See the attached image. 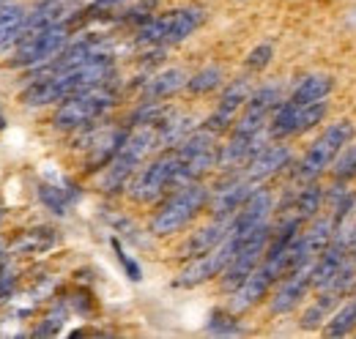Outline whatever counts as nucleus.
I'll return each instance as SVG.
<instances>
[{"label":"nucleus","instance_id":"1","mask_svg":"<svg viewBox=\"0 0 356 339\" xmlns=\"http://www.w3.org/2000/svg\"><path fill=\"white\" fill-rule=\"evenodd\" d=\"M115 77V63L113 55H102L93 58L88 63H80L74 69H66L60 74L42 77V80H31V85L22 93V104L25 107H47V104H58L80 90H88L96 85H107Z\"/></svg>","mask_w":356,"mask_h":339},{"label":"nucleus","instance_id":"2","mask_svg":"<svg viewBox=\"0 0 356 339\" xmlns=\"http://www.w3.org/2000/svg\"><path fill=\"white\" fill-rule=\"evenodd\" d=\"M154 151H159V145H156V126H132L129 134H127V140H124V145L118 148L113 162L102 172L99 189L104 195H118V192L129 189V183L137 175L140 165Z\"/></svg>","mask_w":356,"mask_h":339},{"label":"nucleus","instance_id":"3","mask_svg":"<svg viewBox=\"0 0 356 339\" xmlns=\"http://www.w3.org/2000/svg\"><path fill=\"white\" fill-rule=\"evenodd\" d=\"M209 197H211V189H206L200 181L176 186V189L170 192V197L159 206V211L154 213L148 230H151L156 238L176 235V233H181L197 213L209 206Z\"/></svg>","mask_w":356,"mask_h":339},{"label":"nucleus","instance_id":"4","mask_svg":"<svg viewBox=\"0 0 356 339\" xmlns=\"http://www.w3.org/2000/svg\"><path fill=\"white\" fill-rule=\"evenodd\" d=\"M356 137V126L354 121H334L321 131V137L307 148V154L302 156V162L293 170V181L299 183H310V181H318L326 170L334 165V159L340 156V151L354 142Z\"/></svg>","mask_w":356,"mask_h":339},{"label":"nucleus","instance_id":"5","mask_svg":"<svg viewBox=\"0 0 356 339\" xmlns=\"http://www.w3.org/2000/svg\"><path fill=\"white\" fill-rule=\"evenodd\" d=\"M115 90L107 85H96L88 90H80L69 99H63L52 115V126L58 131H80L90 126L93 121H99L102 115H107V110L115 104Z\"/></svg>","mask_w":356,"mask_h":339},{"label":"nucleus","instance_id":"6","mask_svg":"<svg viewBox=\"0 0 356 339\" xmlns=\"http://www.w3.org/2000/svg\"><path fill=\"white\" fill-rule=\"evenodd\" d=\"M178 172V156L176 151H162L156 159H151L143 170H137V175L129 183V197L134 203L145 206V203H156L162 195H168L173 189Z\"/></svg>","mask_w":356,"mask_h":339},{"label":"nucleus","instance_id":"7","mask_svg":"<svg viewBox=\"0 0 356 339\" xmlns=\"http://www.w3.org/2000/svg\"><path fill=\"white\" fill-rule=\"evenodd\" d=\"M66 44H69V25L58 22V25L17 44L11 66L14 69H39V66L49 63L55 55H60Z\"/></svg>","mask_w":356,"mask_h":339},{"label":"nucleus","instance_id":"8","mask_svg":"<svg viewBox=\"0 0 356 339\" xmlns=\"http://www.w3.org/2000/svg\"><path fill=\"white\" fill-rule=\"evenodd\" d=\"M236 249H238V241H236V235L230 233L217 249H211V252L189 260V265L178 274L173 285H176V288H197V285H206L209 279H217L225 268H227V263H230V257L236 254Z\"/></svg>","mask_w":356,"mask_h":339},{"label":"nucleus","instance_id":"9","mask_svg":"<svg viewBox=\"0 0 356 339\" xmlns=\"http://www.w3.org/2000/svg\"><path fill=\"white\" fill-rule=\"evenodd\" d=\"M258 189L255 181H250L244 172H227L222 183H217L211 189L209 197V208L214 219H233L236 213L241 211V206L250 200V195Z\"/></svg>","mask_w":356,"mask_h":339},{"label":"nucleus","instance_id":"10","mask_svg":"<svg viewBox=\"0 0 356 339\" xmlns=\"http://www.w3.org/2000/svg\"><path fill=\"white\" fill-rule=\"evenodd\" d=\"M250 93H252V83H250L247 77H238V80H233V83H230L222 90L217 110H214V113L206 118L203 129L214 131L217 137H220V134H225V131H230V129H233V124H236V115H238V110H244V104H247Z\"/></svg>","mask_w":356,"mask_h":339},{"label":"nucleus","instance_id":"11","mask_svg":"<svg viewBox=\"0 0 356 339\" xmlns=\"http://www.w3.org/2000/svg\"><path fill=\"white\" fill-rule=\"evenodd\" d=\"M310 288H312V265H302V268L285 274V276L280 279V288H277L274 296H271L268 309H271L274 315H288V312H293V309L305 301V296L310 293Z\"/></svg>","mask_w":356,"mask_h":339},{"label":"nucleus","instance_id":"12","mask_svg":"<svg viewBox=\"0 0 356 339\" xmlns=\"http://www.w3.org/2000/svg\"><path fill=\"white\" fill-rule=\"evenodd\" d=\"M291 162H293V151H291L285 142H266V145L244 165L241 172H244L250 181L264 183L268 178L280 175L285 167H291Z\"/></svg>","mask_w":356,"mask_h":339},{"label":"nucleus","instance_id":"13","mask_svg":"<svg viewBox=\"0 0 356 339\" xmlns=\"http://www.w3.org/2000/svg\"><path fill=\"white\" fill-rule=\"evenodd\" d=\"M277 279L268 274V268L261 263L233 293H230V312L233 315H241V312H250L255 304H261L264 298L268 296V290H271V285H274Z\"/></svg>","mask_w":356,"mask_h":339},{"label":"nucleus","instance_id":"14","mask_svg":"<svg viewBox=\"0 0 356 339\" xmlns=\"http://www.w3.org/2000/svg\"><path fill=\"white\" fill-rule=\"evenodd\" d=\"M230 227H233V219H214V222L197 227V230L181 244L178 254H181L184 260H195V257H200V254L217 249L225 238L230 235Z\"/></svg>","mask_w":356,"mask_h":339},{"label":"nucleus","instance_id":"15","mask_svg":"<svg viewBox=\"0 0 356 339\" xmlns=\"http://www.w3.org/2000/svg\"><path fill=\"white\" fill-rule=\"evenodd\" d=\"M129 129H102V131H88V172L93 170H104L113 156L118 154V148L124 145Z\"/></svg>","mask_w":356,"mask_h":339},{"label":"nucleus","instance_id":"16","mask_svg":"<svg viewBox=\"0 0 356 339\" xmlns=\"http://www.w3.org/2000/svg\"><path fill=\"white\" fill-rule=\"evenodd\" d=\"M271 211H274V195H271L268 189H264V186H258V189L250 195V200L241 206V211L233 216V227H230V230H238V233L255 230L258 224L268 222Z\"/></svg>","mask_w":356,"mask_h":339},{"label":"nucleus","instance_id":"17","mask_svg":"<svg viewBox=\"0 0 356 339\" xmlns=\"http://www.w3.org/2000/svg\"><path fill=\"white\" fill-rule=\"evenodd\" d=\"M203 22H206V8H200V6H186V8L168 11V47L189 39Z\"/></svg>","mask_w":356,"mask_h":339},{"label":"nucleus","instance_id":"18","mask_svg":"<svg viewBox=\"0 0 356 339\" xmlns=\"http://www.w3.org/2000/svg\"><path fill=\"white\" fill-rule=\"evenodd\" d=\"M186 83H189L186 72H181V69H162V72H156L154 77H148L143 83V99L162 101V99L178 93L181 88H186Z\"/></svg>","mask_w":356,"mask_h":339},{"label":"nucleus","instance_id":"19","mask_svg":"<svg viewBox=\"0 0 356 339\" xmlns=\"http://www.w3.org/2000/svg\"><path fill=\"white\" fill-rule=\"evenodd\" d=\"M334 90V80L329 74H307L302 77L296 88L291 90V101L293 104H312V101H323L329 99V93Z\"/></svg>","mask_w":356,"mask_h":339},{"label":"nucleus","instance_id":"20","mask_svg":"<svg viewBox=\"0 0 356 339\" xmlns=\"http://www.w3.org/2000/svg\"><path fill=\"white\" fill-rule=\"evenodd\" d=\"M321 206H323V189H321L315 181H310V183H305V186L293 195L291 211H293V216H299L302 222H307V219H315V216H318Z\"/></svg>","mask_w":356,"mask_h":339},{"label":"nucleus","instance_id":"21","mask_svg":"<svg viewBox=\"0 0 356 339\" xmlns=\"http://www.w3.org/2000/svg\"><path fill=\"white\" fill-rule=\"evenodd\" d=\"M356 329V296L348 298L334 309V315L326 320V334L329 337H346Z\"/></svg>","mask_w":356,"mask_h":339},{"label":"nucleus","instance_id":"22","mask_svg":"<svg viewBox=\"0 0 356 339\" xmlns=\"http://www.w3.org/2000/svg\"><path fill=\"white\" fill-rule=\"evenodd\" d=\"M22 22H25V11L19 6H0V49L14 44Z\"/></svg>","mask_w":356,"mask_h":339},{"label":"nucleus","instance_id":"23","mask_svg":"<svg viewBox=\"0 0 356 339\" xmlns=\"http://www.w3.org/2000/svg\"><path fill=\"white\" fill-rule=\"evenodd\" d=\"M337 301L340 298L334 296V293H329V290H321V298L312 304L310 309L302 315V329H307V331H312V329H318L321 323H326L329 320V312L337 306Z\"/></svg>","mask_w":356,"mask_h":339},{"label":"nucleus","instance_id":"24","mask_svg":"<svg viewBox=\"0 0 356 339\" xmlns=\"http://www.w3.org/2000/svg\"><path fill=\"white\" fill-rule=\"evenodd\" d=\"M220 85H222V69L220 66H206V69H200L197 74L189 77L186 90L195 93V96H206V93L217 90Z\"/></svg>","mask_w":356,"mask_h":339},{"label":"nucleus","instance_id":"25","mask_svg":"<svg viewBox=\"0 0 356 339\" xmlns=\"http://www.w3.org/2000/svg\"><path fill=\"white\" fill-rule=\"evenodd\" d=\"M332 178H334L337 183H346V181L356 178V142H348V145L340 151V156H337L334 165H332Z\"/></svg>","mask_w":356,"mask_h":339},{"label":"nucleus","instance_id":"26","mask_svg":"<svg viewBox=\"0 0 356 339\" xmlns=\"http://www.w3.org/2000/svg\"><path fill=\"white\" fill-rule=\"evenodd\" d=\"M329 113V101H312V104H299V134L310 131V129L321 126V121Z\"/></svg>","mask_w":356,"mask_h":339},{"label":"nucleus","instance_id":"27","mask_svg":"<svg viewBox=\"0 0 356 339\" xmlns=\"http://www.w3.org/2000/svg\"><path fill=\"white\" fill-rule=\"evenodd\" d=\"M39 197H42V203H44L49 211H55L58 216H63L66 208H69V197H66V192L63 189H58V186H39Z\"/></svg>","mask_w":356,"mask_h":339},{"label":"nucleus","instance_id":"28","mask_svg":"<svg viewBox=\"0 0 356 339\" xmlns=\"http://www.w3.org/2000/svg\"><path fill=\"white\" fill-rule=\"evenodd\" d=\"M271 58H274V47L271 44H258L250 55H247V69L250 72H261V69H266L268 63H271Z\"/></svg>","mask_w":356,"mask_h":339},{"label":"nucleus","instance_id":"29","mask_svg":"<svg viewBox=\"0 0 356 339\" xmlns=\"http://www.w3.org/2000/svg\"><path fill=\"white\" fill-rule=\"evenodd\" d=\"M209 331L211 334H241V329L236 326L233 312H214L211 323H209Z\"/></svg>","mask_w":356,"mask_h":339},{"label":"nucleus","instance_id":"30","mask_svg":"<svg viewBox=\"0 0 356 339\" xmlns=\"http://www.w3.org/2000/svg\"><path fill=\"white\" fill-rule=\"evenodd\" d=\"M113 249H115V254H118L121 265L127 268V276H129L132 282H140V279H143V271H140V265H137V263H134L132 257H129V254H127L124 249H121V244H118V241H113Z\"/></svg>","mask_w":356,"mask_h":339},{"label":"nucleus","instance_id":"31","mask_svg":"<svg viewBox=\"0 0 356 339\" xmlns=\"http://www.w3.org/2000/svg\"><path fill=\"white\" fill-rule=\"evenodd\" d=\"M124 3H129V0H93L90 11H107V8H115V6H124Z\"/></svg>","mask_w":356,"mask_h":339},{"label":"nucleus","instance_id":"32","mask_svg":"<svg viewBox=\"0 0 356 339\" xmlns=\"http://www.w3.org/2000/svg\"><path fill=\"white\" fill-rule=\"evenodd\" d=\"M6 126V118H3V113H0V129Z\"/></svg>","mask_w":356,"mask_h":339},{"label":"nucleus","instance_id":"33","mask_svg":"<svg viewBox=\"0 0 356 339\" xmlns=\"http://www.w3.org/2000/svg\"><path fill=\"white\" fill-rule=\"evenodd\" d=\"M3 3H6V0H0V6H3Z\"/></svg>","mask_w":356,"mask_h":339}]
</instances>
